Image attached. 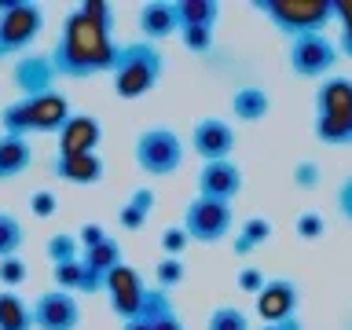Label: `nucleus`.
<instances>
[{"label":"nucleus","instance_id":"nucleus-1","mask_svg":"<svg viewBox=\"0 0 352 330\" xmlns=\"http://www.w3.org/2000/svg\"><path fill=\"white\" fill-rule=\"evenodd\" d=\"M118 48H121V41H114V30L99 26V22L88 19L81 8H74L70 15L63 19L59 41H55V48L48 55H52L59 77L81 81V77H99V74L114 70Z\"/></svg>","mask_w":352,"mask_h":330},{"label":"nucleus","instance_id":"nucleus-2","mask_svg":"<svg viewBox=\"0 0 352 330\" xmlns=\"http://www.w3.org/2000/svg\"><path fill=\"white\" fill-rule=\"evenodd\" d=\"M165 74V52L147 41H125L118 48V63L110 70V92L118 99H143L154 92Z\"/></svg>","mask_w":352,"mask_h":330},{"label":"nucleus","instance_id":"nucleus-3","mask_svg":"<svg viewBox=\"0 0 352 330\" xmlns=\"http://www.w3.org/2000/svg\"><path fill=\"white\" fill-rule=\"evenodd\" d=\"M312 136L323 147H352V77L330 74L316 88Z\"/></svg>","mask_w":352,"mask_h":330},{"label":"nucleus","instance_id":"nucleus-4","mask_svg":"<svg viewBox=\"0 0 352 330\" xmlns=\"http://www.w3.org/2000/svg\"><path fill=\"white\" fill-rule=\"evenodd\" d=\"M70 99H66L59 88L33 99H15L0 110V132L8 136H44V132H59L66 121H70Z\"/></svg>","mask_w":352,"mask_h":330},{"label":"nucleus","instance_id":"nucleus-5","mask_svg":"<svg viewBox=\"0 0 352 330\" xmlns=\"http://www.w3.org/2000/svg\"><path fill=\"white\" fill-rule=\"evenodd\" d=\"M253 11L268 19L286 41L327 33L334 22V0H253Z\"/></svg>","mask_w":352,"mask_h":330},{"label":"nucleus","instance_id":"nucleus-6","mask_svg":"<svg viewBox=\"0 0 352 330\" xmlns=\"http://www.w3.org/2000/svg\"><path fill=\"white\" fill-rule=\"evenodd\" d=\"M132 162L147 176H173L187 162V140L176 129H165V125L143 129L136 143H132Z\"/></svg>","mask_w":352,"mask_h":330},{"label":"nucleus","instance_id":"nucleus-7","mask_svg":"<svg viewBox=\"0 0 352 330\" xmlns=\"http://www.w3.org/2000/svg\"><path fill=\"white\" fill-rule=\"evenodd\" d=\"M44 33V8L33 0H0V63L19 59Z\"/></svg>","mask_w":352,"mask_h":330},{"label":"nucleus","instance_id":"nucleus-8","mask_svg":"<svg viewBox=\"0 0 352 330\" xmlns=\"http://www.w3.org/2000/svg\"><path fill=\"white\" fill-rule=\"evenodd\" d=\"M338 63H341L338 41H330L327 33H308V37L290 41V48H286V66L297 77H308V81L330 77L338 70Z\"/></svg>","mask_w":352,"mask_h":330},{"label":"nucleus","instance_id":"nucleus-9","mask_svg":"<svg viewBox=\"0 0 352 330\" xmlns=\"http://www.w3.org/2000/svg\"><path fill=\"white\" fill-rule=\"evenodd\" d=\"M235 228V209L228 202H213V198H191L184 209V231L191 235V242H202V246H217L224 242Z\"/></svg>","mask_w":352,"mask_h":330},{"label":"nucleus","instance_id":"nucleus-10","mask_svg":"<svg viewBox=\"0 0 352 330\" xmlns=\"http://www.w3.org/2000/svg\"><path fill=\"white\" fill-rule=\"evenodd\" d=\"M103 294H107L110 312H114L121 323H132V319H140L143 297H147V279H143L132 264H118V268L107 275Z\"/></svg>","mask_w":352,"mask_h":330},{"label":"nucleus","instance_id":"nucleus-11","mask_svg":"<svg viewBox=\"0 0 352 330\" xmlns=\"http://www.w3.org/2000/svg\"><path fill=\"white\" fill-rule=\"evenodd\" d=\"M195 187H198V198H213V202H235L246 187V176H242L239 162L235 158H224V162H202V169L195 176Z\"/></svg>","mask_w":352,"mask_h":330},{"label":"nucleus","instance_id":"nucleus-12","mask_svg":"<svg viewBox=\"0 0 352 330\" xmlns=\"http://www.w3.org/2000/svg\"><path fill=\"white\" fill-rule=\"evenodd\" d=\"M81 327V301L70 290H44L33 301V330H77Z\"/></svg>","mask_w":352,"mask_h":330},{"label":"nucleus","instance_id":"nucleus-13","mask_svg":"<svg viewBox=\"0 0 352 330\" xmlns=\"http://www.w3.org/2000/svg\"><path fill=\"white\" fill-rule=\"evenodd\" d=\"M55 63L52 55H41V52H26L11 63V85L19 88V99H33V96H44V92H55Z\"/></svg>","mask_w":352,"mask_h":330},{"label":"nucleus","instance_id":"nucleus-14","mask_svg":"<svg viewBox=\"0 0 352 330\" xmlns=\"http://www.w3.org/2000/svg\"><path fill=\"white\" fill-rule=\"evenodd\" d=\"M235 125L224 118H202L195 121L191 140H187V151H195L202 162H224L235 151Z\"/></svg>","mask_w":352,"mask_h":330},{"label":"nucleus","instance_id":"nucleus-15","mask_svg":"<svg viewBox=\"0 0 352 330\" xmlns=\"http://www.w3.org/2000/svg\"><path fill=\"white\" fill-rule=\"evenodd\" d=\"M118 264H125V246H121L118 239H107V242H99L96 250H85V257H81V286H77V294H103L107 275L114 272Z\"/></svg>","mask_w":352,"mask_h":330},{"label":"nucleus","instance_id":"nucleus-16","mask_svg":"<svg viewBox=\"0 0 352 330\" xmlns=\"http://www.w3.org/2000/svg\"><path fill=\"white\" fill-rule=\"evenodd\" d=\"M297 305H301V290L294 279H268L253 297V312L261 323H279V319L297 316Z\"/></svg>","mask_w":352,"mask_h":330},{"label":"nucleus","instance_id":"nucleus-17","mask_svg":"<svg viewBox=\"0 0 352 330\" xmlns=\"http://www.w3.org/2000/svg\"><path fill=\"white\" fill-rule=\"evenodd\" d=\"M59 143H55V154H99V143H103V121L96 114H70V121L55 132Z\"/></svg>","mask_w":352,"mask_h":330},{"label":"nucleus","instance_id":"nucleus-18","mask_svg":"<svg viewBox=\"0 0 352 330\" xmlns=\"http://www.w3.org/2000/svg\"><path fill=\"white\" fill-rule=\"evenodd\" d=\"M140 26V41L147 44H162L180 33V22H176V0H151V4L140 8L136 15Z\"/></svg>","mask_w":352,"mask_h":330},{"label":"nucleus","instance_id":"nucleus-19","mask_svg":"<svg viewBox=\"0 0 352 330\" xmlns=\"http://www.w3.org/2000/svg\"><path fill=\"white\" fill-rule=\"evenodd\" d=\"M107 165L99 154H55L52 158V176H59L63 184L74 187H92L103 180Z\"/></svg>","mask_w":352,"mask_h":330},{"label":"nucleus","instance_id":"nucleus-20","mask_svg":"<svg viewBox=\"0 0 352 330\" xmlns=\"http://www.w3.org/2000/svg\"><path fill=\"white\" fill-rule=\"evenodd\" d=\"M140 323L147 330H187L184 312L158 286H147V297H143V308H140Z\"/></svg>","mask_w":352,"mask_h":330},{"label":"nucleus","instance_id":"nucleus-21","mask_svg":"<svg viewBox=\"0 0 352 330\" xmlns=\"http://www.w3.org/2000/svg\"><path fill=\"white\" fill-rule=\"evenodd\" d=\"M231 114L242 125H257V121H264L272 114V96L261 85H242L231 92Z\"/></svg>","mask_w":352,"mask_h":330},{"label":"nucleus","instance_id":"nucleus-22","mask_svg":"<svg viewBox=\"0 0 352 330\" xmlns=\"http://www.w3.org/2000/svg\"><path fill=\"white\" fill-rule=\"evenodd\" d=\"M33 165V147L26 136H8L0 132V184L4 180H19Z\"/></svg>","mask_w":352,"mask_h":330},{"label":"nucleus","instance_id":"nucleus-23","mask_svg":"<svg viewBox=\"0 0 352 330\" xmlns=\"http://www.w3.org/2000/svg\"><path fill=\"white\" fill-rule=\"evenodd\" d=\"M154 202H158V195H154L151 187H136V191L129 195V202L118 209V224L125 231L147 228V220L154 217Z\"/></svg>","mask_w":352,"mask_h":330},{"label":"nucleus","instance_id":"nucleus-24","mask_svg":"<svg viewBox=\"0 0 352 330\" xmlns=\"http://www.w3.org/2000/svg\"><path fill=\"white\" fill-rule=\"evenodd\" d=\"M272 235H275V224H272L268 217H250V220H242V228L235 231L231 250H235V257H250L257 246L272 242Z\"/></svg>","mask_w":352,"mask_h":330},{"label":"nucleus","instance_id":"nucleus-25","mask_svg":"<svg viewBox=\"0 0 352 330\" xmlns=\"http://www.w3.org/2000/svg\"><path fill=\"white\" fill-rule=\"evenodd\" d=\"M220 11L224 8H220L217 0H176V22H180V30H187V26L217 30Z\"/></svg>","mask_w":352,"mask_h":330},{"label":"nucleus","instance_id":"nucleus-26","mask_svg":"<svg viewBox=\"0 0 352 330\" xmlns=\"http://www.w3.org/2000/svg\"><path fill=\"white\" fill-rule=\"evenodd\" d=\"M0 330H33V305L15 290H0Z\"/></svg>","mask_w":352,"mask_h":330},{"label":"nucleus","instance_id":"nucleus-27","mask_svg":"<svg viewBox=\"0 0 352 330\" xmlns=\"http://www.w3.org/2000/svg\"><path fill=\"white\" fill-rule=\"evenodd\" d=\"M22 242H26L22 220L15 213H4V209H0V261H4V257H19Z\"/></svg>","mask_w":352,"mask_h":330},{"label":"nucleus","instance_id":"nucleus-28","mask_svg":"<svg viewBox=\"0 0 352 330\" xmlns=\"http://www.w3.org/2000/svg\"><path fill=\"white\" fill-rule=\"evenodd\" d=\"M44 253H48L52 264H70V261H81V242L70 231H59V235L44 242Z\"/></svg>","mask_w":352,"mask_h":330},{"label":"nucleus","instance_id":"nucleus-29","mask_svg":"<svg viewBox=\"0 0 352 330\" xmlns=\"http://www.w3.org/2000/svg\"><path fill=\"white\" fill-rule=\"evenodd\" d=\"M206 330H253L250 327V316L235 305H217L206 319Z\"/></svg>","mask_w":352,"mask_h":330},{"label":"nucleus","instance_id":"nucleus-30","mask_svg":"<svg viewBox=\"0 0 352 330\" xmlns=\"http://www.w3.org/2000/svg\"><path fill=\"white\" fill-rule=\"evenodd\" d=\"M187 279V264H184V257H162L158 264H154V286L158 290H176Z\"/></svg>","mask_w":352,"mask_h":330},{"label":"nucleus","instance_id":"nucleus-31","mask_svg":"<svg viewBox=\"0 0 352 330\" xmlns=\"http://www.w3.org/2000/svg\"><path fill=\"white\" fill-rule=\"evenodd\" d=\"M334 22H338L341 59H352V0H334Z\"/></svg>","mask_w":352,"mask_h":330},{"label":"nucleus","instance_id":"nucleus-32","mask_svg":"<svg viewBox=\"0 0 352 330\" xmlns=\"http://www.w3.org/2000/svg\"><path fill=\"white\" fill-rule=\"evenodd\" d=\"M213 33L217 30H202V26H187V30H180V33H176V37H180V44H184V48L187 52H191V55H209V52H213Z\"/></svg>","mask_w":352,"mask_h":330},{"label":"nucleus","instance_id":"nucleus-33","mask_svg":"<svg viewBox=\"0 0 352 330\" xmlns=\"http://www.w3.org/2000/svg\"><path fill=\"white\" fill-rule=\"evenodd\" d=\"M323 184V169H319V162L305 158L294 165V187L297 191H316V187Z\"/></svg>","mask_w":352,"mask_h":330},{"label":"nucleus","instance_id":"nucleus-34","mask_svg":"<svg viewBox=\"0 0 352 330\" xmlns=\"http://www.w3.org/2000/svg\"><path fill=\"white\" fill-rule=\"evenodd\" d=\"M187 246H191V235L184 231V224H169L162 231V253L165 257H184Z\"/></svg>","mask_w":352,"mask_h":330},{"label":"nucleus","instance_id":"nucleus-35","mask_svg":"<svg viewBox=\"0 0 352 330\" xmlns=\"http://www.w3.org/2000/svg\"><path fill=\"white\" fill-rule=\"evenodd\" d=\"M294 231H297V239L316 242V239H323V235H327V217H323V213H312V209H308V213L297 217Z\"/></svg>","mask_w":352,"mask_h":330},{"label":"nucleus","instance_id":"nucleus-36","mask_svg":"<svg viewBox=\"0 0 352 330\" xmlns=\"http://www.w3.org/2000/svg\"><path fill=\"white\" fill-rule=\"evenodd\" d=\"M52 283H55V290H70V294H77V286H81V261L52 264Z\"/></svg>","mask_w":352,"mask_h":330},{"label":"nucleus","instance_id":"nucleus-37","mask_svg":"<svg viewBox=\"0 0 352 330\" xmlns=\"http://www.w3.org/2000/svg\"><path fill=\"white\" fill-rule=\"evenodd\" d=\"M30 279V268L22 257H4L0 261V286H8V290H15V286H22Z\"/></svg>","mask_w":352,"mask_h":330},{"label":"nucleus","instance_id":"nucleus-38","mask_svg":"<svg viewBox=\"0 0 352 330\" xmlns=\"http://www.w3.org/2000/svg\"><path fill=\"white\" fill-rule=\"evenodd\" d=\"M30 213L37 220H52L55 213H59V198H55L52 191H33L30 195Z\"/></svg>","mask_w":352,"mask_h":330},{"label":"nucleus","instance_id":"nucleus-39","mask_svg":"<svg viewBox=\"0 0 352 330\" xmlns=\"http://www.w3.org/2000/svg\"><path fill=\"white\" fill-rule=\"evenodd\" d=\"M264 283H268V279H264V272H261V268H253V264H250V268H242V272L235 275V286H239L242 294H250V297H257Z\"/></svg>","mask_w":352,"mask_h":330},{"label":"nucleus","instance_id":"nucleus-40","mask_svg":"<svg viewBox=\"0 0 352 330\" xmlns=\"http://www.w3.org/2000/svg\"><path fill=\"white\" fill-rule=\"evenodd\" d=\"M77 8H81L88 19H96L99 26H110V30H114V8L103 4V0H85V4H77Z\"/></svg>","mask_w":352,"mask_h":330},{"label":"nucleus","instance_id":"nucleus-41","mask_svg":"<svg viewBox=\"0 0 352 330\" xmlns=\"http://www.w3.org/2000/svg\"><path fill=\"white\" fill-rule=\"evenodd\" d=\"M107 228L103 224H81L77 228V242H81V250H96L99 242H107Z\"/></svg>","mask_w":352,"mask_h":330},{"label":"nucleus","instance_id":"nucleus-42","mask_svg":"<svg viewBox=\"0 0 352 330\" xmlns=\"http://www.w3.org/2000/svg\"><path fill=\"white\" fill-rule=\"evenodd\" d=\"M334 202H338L341 220H345V224H352V173L338 184V198H334Z\"/></svg>","mask_w":352,"mask_h":330},{"label":"nucleus","instance_id":"nucleus-43","mask_svg":"<svg viewBox=\"0 0 352 330\" xmlns=\"http://www.w3.org/2000/svg\"><path fill=\"white\" fill-rule=\"evenodd\" d=\"M261 330H305V323L290 316V319H279V323H261Z\"/></svg>","mask_w":352,"mask_h":330},{"label":"nucleus","instance_id":"nucleus-44","mask_svg":"<svg viewBox=\"0 0 352 330\" xmlns=\"http://www.w3.org/2000/svg\"><path fill=\"white\" fill-rule=\"evenodd\" d=\"M121 330H147V327H143L140 319H132V323H121Z\"/></svg>","mask_w":352,"mask_h":330}]
</instances>
